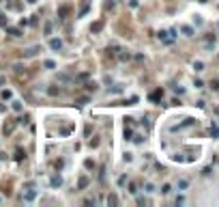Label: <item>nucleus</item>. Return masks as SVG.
I'll return each mask as SVG.
<instances>
[{"label": "nucleus", "instance_id": "nucleus-1", "mask_svg": "<svg viewBox=\"0 0 219 207\" xmlns=\"http://www.w3.org/2000/svg\"><path fill=\"white\" fill-rule=\"evenodd\" d=\"M15 125H17V123H15V119H9V121H4V125H2V134H4V136H11V134H13V129H15Z\"/></svg>", "mask_w": 219, "mask_h": 207}, {"label": "nucleus", "instance_id": "nucleus-2", "mask_svg": "<svg viewBox=\"0 0 219 207\" xmlns=\"http://www.w3.org/2000/svg\"><path fill=\"white\" fill-rule=\"evenodd\" d=\"M174 35H176L174 30H163V32H159V39L163 43H172L174 41Z\"/></svg>", "mask_w": 219, "mask_h": 207}, {"label": "nucleus", "instance_id": "nucleus-3", "mask_svg": "<svg viewBox=\"0 0 219 207\" xmlns=\"http://www.w3.org/2000/svg\"><path fill=\"white\" fill-rule=\"evenodd\" d=\"M88 11H90V0H82L80 2V17H84Z\"/></svg>", "mask_w": 219, "mask_h": 207}, {"label": "nucleus", "instance_id": "nucleus-4", "mask_svg": "<svg viewBox=\"0 0 219 207\" xmlns=\"http://www.w3.org/2000/svg\"><path fill=\"white\" fill-rule=\"evenodd\" d=\"M69 13H71V7H69V4H60V9H58V15H60V17L67 20Z\"/></svg>", "mask_w": 219, "mask_h": 207}, {"label": "nucleus", "instance_id": "nucleus-5", "mask_svg": "<svg viewBox=\"0 0 219 207\" xmlns=\"http://www.w3.org/2000/svg\"><path fill=\"white\" fill-rule=\"evenodd\" d=\"M50 48L52 50H60V48H62V41L60 39H50Z\"/></svg>", "mask_w": 219, "mask_h": 207}, {"label": "nucleus", "instance_id": "nucleus-6", "mask_svg": "<svg viewBox=\"0 0 219 207\" xmlns=\"http://www.w3.org/2000/svg\"><path fill=\"white\" fill-rule=\"evenodd\" d=\"M35 197H37V192H35V190H28V192L24 194V201H28V203H30V201H35Z\"/></svg>", "mask_w": 219, "mask_h": 207}, {"label": "nucleus", "instance_id": "nucleus-7", "mask_svg": "<svg viewBox=\"0 0 219 207\" xmlns=\"http://www.w3.org/2000/svg\"><path fill=\"white\" fill-rule=\"evenodd\" d=\"M50 183H52V186H54V188H58V186H60V183H62V179H60L58 175H54V177L50 179Z\"/></svg>", "mask_w": 219, "mask_h": 207}, {"label": "nucleus", "instance_id": "nucleus-8", "mask_svg": "<svg viewBox=\"0 0 219 207\" xmlns=\"http://www.w3.org/2000/svg\"><path fill=\"white\" fill-rule=\"evenodd\" d=\"M39 54V45H35V48H30V50H26V56H37Z\"/></svg>", "mask_w": 219, "mask_h": 207}, {"label": "nucleus", "instance_id": "nucleus-9", "mask_svg": "<svg viewBox=\"0 0 219 207\" xmlns=\"http://www.w3.org/2000/svg\"><path fill=\"white\" fill-rule=\"evenodd\" d=\"M13 160L21 162V160H24V151H21V149H17V151H15V153H13Z\"/></svg>", "mask_w": 219, "mask_h": 207}, {"label": "nucleus", "instance_id": "nucleus-10", "mask_svg": "<svg viewBox=\"0 0 219 207\" xmlns=\"http://www.w3.org/2000/svg\"><path fill=\"white\" fill-rule=\"evenodd\" d=\"M101 28H103V22H95V24L90 26V30H92V32H97V30H101Z\"/></svg>", "mask_w": 219, "mask_h": 207}, {"label": "nucleus", "instance_id": "nucleus-11", "mask_svg": "<svg viewBox=\"0 0 219 207\" xmlns=\"http://www.w3.org/2000/svg\"><path fill=\"white\" fill-rule=\"evenodd\" d=\"M150 99H155V101H159L161 99V89H157L155 93H150Z\"/></svg>", "mask_w": 219, "mask_h": 207}, {"label": "nucleus", "instance_id": "nucleus-12", "mask_svg": "<svg viewBox=\"0 0 219 207\" xmlns=\"http://www.w3.org/2000/svg\"><path fill=\"white\" fill-rule=\"evenodd\" d=\"M0 97H2V99H11V91H9V89H4L2 93H0Z\"/></svg>", "mask_w": 219, "mask_h": 207}, {"label": "nucleus", "instance_id": "nucleus-13", "mask_svg": "<svg viewBox=\"0 0 219 207\" xmlns=\"http://www.w3.org/2000/svg\"><path fill=\"white\" fill-rule=\"evenodd\" d=\"M9 35H11V37H21V32H19L17 28H9Z\"/></svg>", "mask_w": 219, "mask_h": 207}, {"label": "nucleus", "instance_id": "nucleus-14", "mask_svg": "<svg viewBox=\"0 0 219 207\" xmlns=\"http://www.w3.org/2000/svg\"><path fill=\"white\" fill-rule=\"evenodd\" d=\"M107 203H110V205H116V203H118V199H116V194H110V199H107Z\"/></svg>", "mask_w": 219, "mask_h": 207}, {"label": "nucleus", "instance_id": "nucleus-15", "mask_svg": "<svg viewBox=\"0 0 219 207\" xmlns=\"http://www.w3.org/2000/svg\"><path fill=\"white\" fill-rule=\"evenodd\" d=\"M47 93H50V95H60V89H56V86H52V89H47Z\"/></svg>", "mask_w": 219, "mask_h": 207}, {"label": "nucleus", "instance_id": "nucleus-16", "mask_svg": "<svg viewBox=\"0 0 219 207\" xmlns=\"http://www.w3.org/2000/svg\"><path fill=\"white\" fill-rule=\"evenodd\" d=\"M78 186H80V188H86V186H88V179H86V177H82V179H80V183H78Z\"/></svg>", "mask_w": 219, "mask_h": 207}, {"label": "nucleus", "instance_id": "nucleus-17", "mask_svg": "<svg viewBox=\"0 0 219 207\" xmlns=\"http://www.w3.org/2000/svg\"><path fill=\"white\" fill-rule=\"evenodd\" d=\"M114 4H116V0H107V2H105V9H107V11L114 9Z\"/></svg>", "mask_w": 219, "mask_h": 207}, {"label": "nucleus", "instance_id": "nucleus-18", "mask_svg": "<svg viewBox=\"0 0 219 207\" xmlns=\"http://www.w3.org/2000/svg\"><path fill=\"white\" fill-rule=\"evenodd\" d=\"M0 26H2V28H7V15H0Z\"/></svg>", "mask_w": 219, "mask_h": 207}, {"label": "nucleus", "instance_id": "nucleus-19", "mask_svg": "<svg viewBox=\"0 0 219 207\" xmlns=\"http://www.w3.org/2000/svg\"><path fill=\"white\" fill-rule=\"evenodd\" d=\"M13 110H15V112L21 110V104H19V101H13Z\"/></svg>", "mask_w": 219, "mask_h": 207}, {"label": "nucleus", "instance_id": "nucleus-20", "mask_svg": "<svg viewBox=\"0 0 219 207\" xmlns=\"http://www.w3.org/2000/svg\"><path fill=\"white\" fill-rule=\"evenodd\" d=\"M45 67L47 69H54V67H56V63H54V61H45Z\"/></svg>", "mask_w": 219, "mask_h": 207}, {"label": "nucleus", "instance_id": "nucleus-21", "mask_svg": "<svg viewBox=\"0 0 219 207\" xmlns=\"http://www.w3.org/2000/svg\"><path fill=\"white\" fill-rule=\"evenodd\" d=\"M129 192L135 194V192H138V186H135V183H131V186H129Z\"/></svg>", "mask_w": 219, "mask_h": 207}, {"label": "nucleus", "instance_id": "nucleus-22", "mask_svg": "<svg viewBox=\"0 0 219 207\" xmlns=\"http://www.w3.org/2000/svg\"><path fill=\"white\" fill-rule=\"evenodd\" d=\"M183 32H185V35H191V32H193V30H191L189 26H183Z\"/></svg>", "mask_w": 219, "mask_h": 207}, {"label": "nucleus", "instance_id": "nucleus-23", "mask_svg": "<svg viewBox=\"0 0 219 207\" xmlns=\"http://www.w3.org/2000/svg\"><path fill=\"white\" fill-rule=\"evenodd\" d=\"M170 190H172V186H163L161 192H163V194H170Z\"/></svg>", "mask_w": 219, "mask_h": 207}, {"label": "nucleus", "instance_id": "nucleus-24", "mask_svg": "<svg viewBox=\"0 0 219 207\" xmlns=\"http://www.w3.org/2000/svg\"><path fill=\"white\" fill-rule=\"evenodd\" d=\"M28 2H37V0H28Z\"/></svg>", "mask_w": 219, "mask_h": 207}, {"label": "nucleus", "instance_id": "nucleus-25", "mask_svg": "<svg viewBox=\"0 0 219 207\" xmlns=\"http://www.w3.org/2000/svg\"><path fill=\"white\" fill-rule=\"evenodd\" d=\"M0 201H2V197H0Z\"/></svg>", "mask_w": 219, "mask_h": 207}]
</instances>
